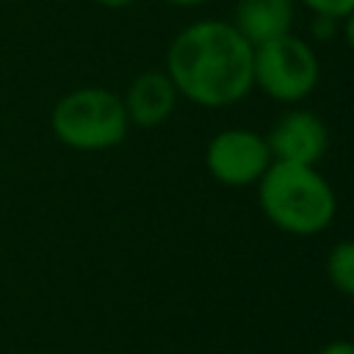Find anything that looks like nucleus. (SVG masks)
Instances as JSON below:
<instances>
[{
  "mask_svg": "<svg viewBox=\"0 0 354 354\" xmlns=\"http://www.w3.org/2000/svg\"><path fill=\"white\" fill-rule=\"evenodd\" d=\"M296 0H238L232 11V25L252 44L271 41L293 30Z\"/></svg>",
  "mask_w": 354,
  "mask_h": 354,
  "instance_id": "obj_8",
  "label": "nucleus"
},
{
  "mask_svg": "<svg viewBox=\"0 0 354 354\" xmlns=\"http://www.w3.org/2000/svg\"><path fill=\"white\" fill-rule=\"evenodd\" d=\"M166 6H174V8H199V6H205V3H210V0H163Z\"/></svg>",
  "mask_w": 354,
  "mask_h": 354,
  "instance_id": "obj_14",
  "label": "nucleus"
},
{
  "mask_svg": "<svg viewBox=\"0 0 354 354\" xmlns=\"http://www.w3.org/2000/svg\"><path fill=\"white\" fill-rule=\"evenodd\" d=\"M324 268H326L329 285H332L337 293L354 299V238L337 241V243L329 249Z\"/></svg>",
  "mask_w": 354,
  "mask_h": 354,
  "instance_id": "obj_9",
  "label": "nucleus"
},
{
  "mask_svg": "<svg viewBox=\"0 0 354 354\" xmlns=\"http://www.w3.org/2000/svg\"><path fill=\"white\" fill-rule=\"evenodd\" d=\"M50 127L61 144L97 152L122 144L130 130V119L119 94L100 86H83L55 102Z\"/></svg>",
  "mask_w": 354,
  "mask_h": 354,
  "instance_id": "obj_3",
  "label": "nucleus"
},
{
  "mask_svg": "<svg viewBox=\"0 0 354 354\" xmlns=\"http://www.w3.org/2000/svg\"><path fill=\"white\" fill-rule=\"evenodd\" d=\"M254 47L232 22L199 19L185 25L166 50V75L177 94L199 108H227L252 88Z\"/></svg>",
  "mask_w": 354,
  "mask_h": 354,
  "instance_id": "obj_1",
  "label": "nucleus"
},
{
  "mask_svg": "<svg viewBox=\"0 0 354 354\" xmlns=\"http://www.w3.org/2000/svg\"><path fill=\"white\" fill-rule=\"evenodd\" d=\"M315 354H354V340H332L321 346Z\"/></svg>",
  "mask_w": 354,
  "mask_h": 354,
  "instance_id": "obj_12",
  "label": "nucleus"
},
{
  "mask_svg": "<svg viewBox=\"0 0 354 354\" xmlns=\"http://www.w3.org/2000/svg\"><path fill=\"white\" fill-rule=\"evenodd\" d=\"M263 216L296 238L321 235L337 216V196L318 166L274 160L257 183Z\"/></svg>",
  "mask_w": 354,
  "mask_h": 354,
  "instance_id": "obj_2",
  "label": "nucleus"
},
{
  "mask_svg": "<svg viewBox=\"0 0 354 354\" xmlns=\"http://www.w3.org/2000/svg\"><path fill=\"white\" fill-rule=\"evenodd\" d=\"M100 6H105V8H127V6H133L136 0H97Z\"/></svg>",
  "mask_w": 354,
  "mask_h": 354,
  "instance_id": "obj_15",
  "label": "nucleus"
},
{
  "mask_svg": "<svg viewBox=\"0 0 354 354\" xmlns=\"http://www.w3.org/2000/svg\"><path fill=\"white\" fill-rule=\"evenodd\" d=\"M340 36H343V41L348 44V50L354 53V11L340 19Z\"/></svg>",
  "mask_w": 354,
  "mask_h": 354,
  "instance_id": "obj_13",
  "label": "nucleus"
},
{
  "mask_svg": "<svg viewBox=\"0 0 354 354\" xmlns=\"http://www.w3.org/2000/svg\"><path fill=\"white\" fill-rule=\"evenodd\" d=\"M337 30H340V19L313 14V39H315V41H326V39H332Z\"/></svg>",
  "mask_w": 354,
  "mask_h": 354,
  "instance_id": "obj_11",
  "label": "nucleus"
},
{
  "mask_svg": "<svg viewBox=\"0 0 354 354\" xmlns=\"http://www.w3.org/2000/svg\"><path fill=\"white\" fill-rule=\"evenodd\" d=\"M266 144L271 149V158L279 163L318 166V160L329 149V127L318 113L293 108L271 124V130L266 133Z\"/></svg>",
  "mask_w": 354,
  "mask_h": 354,
  "instance_id": "obj_6",
  "label": "nucleus"
},
{
  "mask_svg": "<svg viewBox=\"0 0 354 354\" xmlns=\"http://www.w3.org/2000/svg\"><path fill=\"white\" fill-rule=\"evenodd\" d=\"M252 80L254 88H260L274 102L299 105L315 91L321 80L318 53L304 36L293 30L263 41L252 53Z\"/></svg>",
  "mask_w": 354,
  "mask_h": 354,
  "instance_id": "obj_4",
  "label": "nucleus"
},
{
  "mask_svg": "<svg viewBox=\"0 0 354 354\" xmlns=\"http://www.w3.org/2000/svg\"><path fill=\"white\" fill-rule=\"evenodd\" d=\"M271 163L274 158L266 136L252 127H224L205 147L207 174L227 188L257 185Z\"/></svg>",
  "mask_w": 354,
  "mask_h": 354,
  "instance_id": "obj_5",
  "label": "nucleus"
},
{
  "mask_svg": "<svg viewBox=\"0 0 354 354\" xmlns=\"http://www.w3.org/2000/svg\"><path fill=\"white\" fill-rule=\"evenodd\" d=\"M296 3H301L310 14H321L332 19H343L346 14L354 11V0H296Z\"/></svg>",
  "mask_w": 354,
  "mask_h": 354,
  "instance_id": "obj_10",
  "label": "nucleus"
},
{
  "mask_svg": "<svg viewBox=\"0 0 354 354\" xmlns=\"http://www.w3.org/2000/svg\"><path fill=\"white\" fill-rule=\"evenodd\" d=\"M177 100H180V94H177L174 83L169 80L166 72H158V69H149V72H141L138 77H133V83L127 86V91L122 97L130 124H138V127L163 124L174 113Z\"/></svg>",
  "mask_w": 354,
  "mask_h": 354,
  "instance_id": "obj_7",
  "label": "nucleus"
}]
</instances>
